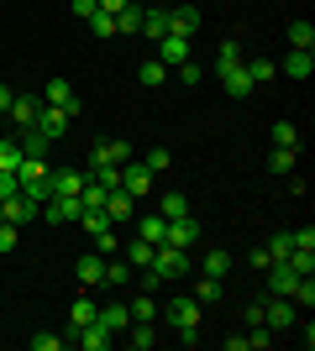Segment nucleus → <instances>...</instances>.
<instances>
[{
    "instance_id": "f257e3e1",
    "label": "nucleus",
    "mask_w": 315,
    "mask_h": 351,
    "mask_svg": "<svg viewBox=\"0 0 315 351\" xmlns=\"http://www.w3.org/2000/svg\"><path fill=\"white\" fill-rule=\"evenodd\" d=\"M158 283H179L184 273H189V252L184 247H168V241H158V252H152V267H148Z\"/></svg>"
},
{
    "instance_id": "f03ea898",
    "label": "nucleus",
    "mask_w": 315,
    "mask_h": 351,
    "mask_svg": "<svg viewBox=\"0 0 315 351\" xmlns=\"http://www.w3.org/2000/svg\"><path fill=\"white\" fill-rule=\"evenodd\" d=\"M121 162H132V147L121 142V136H110V142H95L90 147V168H121Z\"/></svg>"
},
{
    "instance_id": "7ed1b4c3",
    "label": "nucleus",
    "mask_w": 315,
    "mask_h": 351,
    "mask_svg": "<svg viewBox=\"0 0 315 351\" xmlns=\"http://www.w3.org/2000/svg\"><path fill=\"white\" fill-rule=\"evenodd\" d=\"M32 126H37V132H43L47 142H58V136L69 132V126H74V116H69V110H58V105H43V110H37V121H32Z\"/></svg>"
},
{
    "instance_id": "20e7f679",
    "label": "nucleus",
    "mask_w": 315,
    "mask_h": 351,
    "mask_svg": "<svg viewBox=\"0 0 315 351\" xmlns=\"http://www.w3.org/2000/svg\"><path fill=\"white\" fill-rule=\"evenodd\" d=\"M168 325H174V330H189V325H200L195 293H174V299H168Z\"/></svg>"
},
{
    "instance_id": "39448f33",
    "label": "nucleus",
    "mask_w": 315,
    "mask_h": 351,
    "mask_svg": "<svg viewBox=\"0 0 315 351\" xmlns=\"http://www.w3.org/2000/svg\"><path fill=\"white\" fill-rule=\"evenodd\" d=\"M263 325H268V330H294V299L273 293L268 304H263Z\"/></svg>"
},
{
    "instance_id": "423d86ee",
    "label": "nucleus",
    "mask_w": 315,
    "mask_h": 351,
    "mask_svg": "<svg viewBox=\"0 0 315 351\" xmlns=\"http://www.w3.org/2000/svg\"><path fill=\"white\" fill-rule=\"evenodd\" d=\"M0 210H5V220H11V226H27V220L43 215V205H37L32 194H21V189H16L11 199H0Z\"/></svg>"
},
{
    "instance_id": "0eeeda50",
    "label": "nucleus",
    "mask_w": 315,
    "mask_h": 351,
    "mask_svg": "<svg viewBox=\"0 0 315 351\" xmlns=\"http://www.w3.org/2000/svg\"><path fill=\"white\" fill-rule=\"evenodd\" d=\"M43 105H58V110H69V116L79 121V110H84V105H79V95H74V84H69V79H53V84L43 89Z\"/></svg>"
},
{
    "instance_id": "6e6552de",
    "label": "nucleus",
    "mask_w": 315,
    "mask_h": 351,
    "mask_svg": "<svg viewBox=\"0 0 315 351\" xmlns=\"http://www.w3.org/2000/svg\"><path fill=\"white\" fill-rule=\"evenodd\" d=\"M43 215L53 220V226H69V220L84 215V205H79V194H53V199L43 205Z\"/></svg>"
},
{
    "instance_id": "1a4fd4ad",
    "label": "nucleus",
    "mask_w": 315,
    "mask_h": 351,
    "mask_svg": "<svg viewBox=\"0 0 315 351\" xmlns=\"http://www.w3.org/2000/svg\"><path fill=\"white\" fill-rule=\"evenodd\" d=\"M163 241H168V247H184V252H189V247L200 241V220H195V215H179V220H168Z\"/></svg>"
},
{
    "instance_id": "9d476101",
    "label": "nucleus",
    "mask_w": 315,
    "mask_h": 351,
    "mask_svg": "<svg viewBox=\"0 0 315 351\" xmlns=\"http://www.w3.org/2000/svg\"><path fill=\"white\" fill-rule=\"evenodd\" d=\"M158 63H163V69H179V63H189V37H174V32H163V37H158Z\"/></svg>"
},
{
    "instance_id": "9b49d317",
    "label": "nucleus",
    "mask_w": 315,
    "mask_h": 351,
    "mask_svg": "<svg viewBox=\"0 0 315 351\" xmlns=\"http://www.w3.org/2000/svg\"><path fill=\"white\" fill-rule=\"evenodd\" d=\"M74 341H79V351H110V346H116V336H110V330H105L100 320L79 325V330H74Z\"/></svg>"
},
{
    "instance_id": "f8f14e48",
    "label": "nucleus",
    "mask_w": 315,
    "mask_h": 351,
    "mask_svg": "<svg viewBox=\"0 0 315 351\" xmlns=\"http://www.w3.org/2000/svg\"><path fill=\"white\" fill-rule=\"evenodd\" d=\"M263 278H268V293H284V299H289L294 283H300V273H294L289 263H268V267H263Z\"/></svg>"
},
{
    "instance_id": "ddd939ff",
    "label": "nucleus",
    "mask_w": 315,
    "mask_h": 351,
    "mask_svg": "<svg viewBox=\"0 0 315 351\" xmlns=\"http://www.w3.org/2000/svg\"><path fill=\"white\" fill-rule=\"evenodd\" d=\"M121 189L132 194V199H148V194H152V173H148V168H132V162H121Z\"/></svg>"
},
{
    "instance_id": "4468645a",
    "label": "nucleus",
    "mask_w": 315,
    "mask_h": 351,
    "mask_svg": "<svg viewBox=\"0 0 315 351\" xmlns=\"http://www.w3.org/2000/svg\"><path fill=\"white\" fill-rule=\"evenodd\" d=\"M121 341H126L132 351H152L158 346V330H152V320H132L126 330H121Z\"/></svg>"
},
{
    "instance_id": "2eb2a0df",
    "label": "nucleus",
    "mask_w": 315,
    "mask_h": 351,
    "mask_svg": "<svg viewBox=\"0 0 315 351\" xmlns=\"http://www.w3.org/2000/svg\"><path fill=\"white\" fill-rule=\"evenodd\" d=\"M37 110H43V95H16L5 116H11V121H16V132H21V126H32V121H37Z\"/></svg>"
},
{
    "instance_id": "dca6fc26",
    "label": "nucleus",
    "mask_w": 315,
    "mask_h": 351,
    "mask_svg": "<svg viewBox=\"0 0 315 351\" xmlns=\"http://www.w3.org/2000/svg\"><path fill=\"white\" fill-rule=\"evenodd\" d=\"M168 32H174V37H195L200 32V11L195 5H174V11H168Z\"/></svg>"
},
{
    "instance_id": "f3484780",
    "label": "nucleus",
    "mask_w": 315,
    "mask_h": 351,
    "mask_svg": "<svg viewBox=\"0 0 315 351\" xmlns=\"http://www.w3.org/2000/svg\"><path fill=\"white\" fill-rule=\"evenodd\" d=\"M105 215H110V226H116V220H137V199L126 189H110L105 194Z\"/></svg>"
},
{
    "instance_id": "a211bd4d",
    "label": "nucleus",
    "mask_w": 315,
    "mask_h": 351,
    "mask_svg": "<svg viewBox=\"0 0 315 351\" xmlns=\"http://www.w3.org/2000/svg\"><path fill=\"white\" fill-rule=\"evenodd\" d=\"M221 89L231 95V100H242V95H253V79H247V69H242V63H237V69H226V73H221Z\"/></svg>"
},
{
    "instance_id": "6ab92c4d",
    "label": "nucleus",
    "mask_w": 315,
    "mask_h": 351,
    "mask_svg": "<svg viewBox=\"0 0 315 351\" xmlns=\"http://www.w3.org/2000/svg\"><path fill=\"white\" fill-rule=\"evenodd\" d=\"M137 27H142V5L126 0V5L116 11V37H137Z\"/></svg>"
},
{
    "instance_id": "aec40b11",
    "label": "nucleus",
    "mask_w": 315,
    "mask_h": 351,
    "mask_svg": "<svg viewBox=\"0 0 315 351\" xmlns=\"http://www.w3.org/2000/svg\"><path fill=\"white\" fill-rule=\"evenodd\" d=\"M95 320H100L110 336H121V330L132 325V315H126V304H100V315H95Z\"/></svg>"
},
{
    "instance_id": "412c9836",
    "label": "nucleus",
    "mask_w": 315,
    "mask_h": 351,
    "mask_svg": "<svg viewBox=\"0 0 315 351\" xmlns=\"http://www.w3.org/2000/svg\"><path fill=\"white\" fill-rule=\"evenodd\" d=\"M16 142H21V152H27V158H47V147H53L37 126H21V132H16Z\"/></svg>"
},
{
    "instance_id": "4be33fe9",
    "label": "nucleus",
    "mask_w": 315,
    "mask_h": 351,
    "mask_svg": "<svg viewBox=\"0 0 315 351\" xmlns=\"http://www.w3.org/2000/svg\"><path fill=\"white\" fill-rule=\"evenodd\" d=\"M79 283H84V289L105 283V257H100V252H90V257H79Z\"/></svg>"
},
{
    "instance_id": "5701e85b",
    "label": "nucleus",
    "mask_w": 315,
    "mask_h": 351,
    "mask_svg": "<svg viewBox=\"0 0 315 351\" xmlns=\"http://www.w3.org/2000/svg\"><path fill=\"white\" fill-rule=\"evenodd\" d=\"M163 231H168V220L158 215V210H152V215H137V236H142V241H152V247H158V241H163Z\"/></svg>"
},
{
    "instance_id": "b1692460",
    "label": "nucleus",
    "mask_w": 315,
    "mask_h": 351,
    "mask_svg": "<svg viewBox=\"0 0 315 351\" xmlns=\"http://www.w3.org/2000/svg\"><path fill=\"white\" fill-rule=\"evenodd\" d=\"M137 32H142L148 43H158V37L168 32V11H158V5H152V11H142V27H137Z\"/></svg>"
},
{
    "instance_id": "393cba45",
    "label": "nucleus",
    "mask_w": 315,
    "mask_h": 351,
    "mask_svg": "<svg viewBox=\"0 0 315 351\" xmlns=\"http://www.w3.org/2000/svg\"><path fill=\"white\" fill-rule=\"evenodd\" d=\"M152 252H158V247H152V241H142V236H132V241H126V263H132L137 273H142V267H152Z\"/></svg>"
},
{
    "instance_id": "a878e982",
    "label": "nucleus",
    "mask_w": 315,
    "mask_h": 351,
    "mask_svg": "<svg viewBox=\"0 0 315 351\" xmlns=\"http://www.w3.org/2000/svg\"><path fill=\"white\" fill-rule=\"evenodd\" d=\"M284 73H289V79H310V73H315V58L305 53V47H294V53L284 58Z\"/></svg>"
},
{
    "instance_id": "bb28decb",
    "label": "nucleus",
    "mask_w": 315,
    "mask_h": 351,
    "mask_svg": "<svg viewBox=\"0 0 315 351\" xmlns=\"http://www.w3.org/2000/svg\"><path fill=\"white\" fill-rule=\"evenodd\" d=\"M294 162H300V147H273V152H268V168H273V173H294Z\"/></svg>"
},
{
    "instance_id": "cd10ccee",
    "label": "nucleus",
    "mask_w": 315,
    "mask_h": 351,
    "mask_svg": "<svg viewBox=\"0 0 315 351\" xmlns=\"http://www.w3.org/2000/svg\"><path fill=\"white\" fill-rule=\"evenodd\" d=\"M84 189V173H74V168H53V194H79Z\"/></svg>"
},
{
    "instance_id": "c85d7f7f",
    "label": "nucleus",
    "mask_w": 315,
    "mask_h": 351,
    "mask_svg": "<svg viewBox=\"0 0 315 351\" xmlns=\"http://www.w3.org/2000/svg\"><path fill=\"white\" fill-rule=\"evenodd\" d=\"M21 158H27V152H21V142H16V136H0V168H5V173H16V168H21Z\"/></svg>"
},
{
    "instance_id": "c756f323",
    "label": "nucleus",
    "mask_w": 315,
    "mask_h": 351,
    "mask_svg": "<svg viewBox=\"0 0 315 351\" xmlns=\"http://www.w3.org/2000/svg\"><path fill=\"white\" fill-rule=\"evenodd\" d=\"M242 69H247V79H253V84H268L273 73H279V63H268V58H242Z\"/></svg>"
},
{
    "instance_id": "7c9ffc66",
    "label": "nucleus",
    "mask_w": 315,
    "mask_h": 351,
    "mask_svg": "<svg viewBox=\"0 0 315 351\" xmlns=\"http://www.w3.org/2000/svg\"><path fill=\"white\" fill-rule=\"evenodd\" d=\"M195 304H200V309L221 304V278H200V283H195Z\"/></svg>"
},
{
    "instance_id": "2f4dec72",
    "label": "nucleus",
    "mask_w": 315,
    "mask_h": 351,
    "mask_svg": "<svg viewBox=\"0 0 315 351\" xmlns=\"http://www.w3.org/2000/svg\"><path fill=\"white\" fill-rule=\"evenodd\" d=\"M205 278H226V273H231V252H205Z\"/></svg>"
},
{
    "instance_id": "473e14b6",
    "label": "nucleus",
    "mask_w": 315,
    "mask_h": 351,
    "mask_svg": "<svg viewBox=\"0 0 315 351\" xmlns=\"http://www.w3.org/2000/svg\"><path fill=\"white\" fill-rule=\"evenodd\" d=\"M158 215H163V220L189 215V199H184V194H163V199H158Z\"/></svg>"
},
{
    "instance_id": "72a5a7b5",
    "label": "nucleus",
    "mask_w": 315,
    "mask_h": 351,
    "mask_svg": "<svg viewBox=\"0 0 315 351\" xmlns=\"http://www.w3.org/2000/svg\"><path fill=\"white\" fill-rule=\"evenodd\" d=\"M95 315H100V304H95V299H74V309H69V325L79 330V325H90Z\"/></svg>"
},
{
    "instance_id": "f704fd0d",
    "label": "nucleus",
    "mask_w": 315,
    "mask_h": 351,
    "mask_svg": "<svg viewBox=\"0 0 315 351\" xmlns=\"http://www.w3.org/2000/svg\"><path fill=\"white\" fill-rule=\"evenodd\" d=\"M237 63H242V43H221V47H215V73L237 69Z\"/></svg>"
},
{
    "instance_id": "c9c22d12",
    "label": "nucleus",
    "mask_w": 315,
    "mask_h": 351,
    "mask_svg": "<svg viewBox=\"0 0 315 351\" xmlns=\"http://www.w3.org/2000/svg\"><path fill=\"white\" fill-rule=\"evenodd\" d=\"M137 79H142V84H163L168 69H163L158 58H142V63H137Z\"/></svg>"
},
{
    "instance_id": "e433bc0d",
    "label": "nucleus",
    "mask_w": 315,
    "mask_h": 351,
    "mask_svg": "<svg viewBox=\"0 0 315 351\" xmlns=\"http://www.w3.org/2000/svg\"><path fill=\"white\" fill-rule=\"evenodd\" d=\"M289 43L310 53V47H315V27H310V21H289Z\"/></svg>"
},
{
    "instance_id": "4c0bfd02",
    "label": "nucleus",
    "mask_w": 315,
    "mask_h": 351,
    "mask_svg": "<svg viewBox=\"0 0 315 351\" xmlns=\"http://www.w3.org/2000/svg\"><path fill=\"white\" fill-rule=\"evenodd\" d=\"M263 252H268V263H284L289 252H294V241H289V231H279V236H268V247H263Z\"/></svg>"
},
{
    "instance_id": "58836bf2",
    "label": "nucleus",
    "mask_w": 315,
    "mask_h": 351,
    "mask_svg": "<svg viewBox=\"0 0 315 351\" xmlns=\"http://www.w3.org/2000/svg\"><path fill=\"white\" fill-rule=\"evenodd\" d=\"M126 315H132V320H158V304H152L148 293H137L132 304H126Z\"/></svg>"
},
{
    "instance_id": "ea45409f",
    "label": "nucleus",
    "mask_w": 315,
    "mask_h": 351,
    "mask_svg": "<svg viewBox=\"0 0 315 351\" xmlns=\"http://www.w3.org/2000/svg\"><path fill=\"white\" fill-rule=\"evenodd\" d=\"M273 147H300V126H294V121H279V126H273Z\"/></svg>"
},
{
    "instance_id": "a19ab883",
    "label": "nucleus",
    "mask_w": 315,
    "mask_h": 351,
    "mask_svg": "<svg viewBox=\"0 0 315 351\" xmlns=\"http://www.w3.org/2000/svg\"><path fill=\"white\" fill-rule=\"evenodd\" d=\"M105 283H110V289H126V283H132V263H105Z\"/></svg>"
},
{
    "instance_id": "79ce46f5",
    "label": "nucleus",
    "mask_w": 315,
    "mask_h": 351,
    "mask_svg": "<svg viewBox=\"0 0 315 351\" xmlns=\"http://www.w3.org/2000/svg\"><path fill=\"white\" fill-rule=\"evenodd\" d=\"M168 162H174V158H168V147H152L148 158H142V168H148V173L158 178V173H163V168H168Z\"/></svg>"
},
{
    "instance_id": "37998d69",
    "label": "nucleus",
    "mask_w": 315,
    "mask_h": 351,
    "mask_svg": "<svg viewBox=\"0 0 315 351\" xmlns=\"http://www.w3.org/2000/svg\"><path fill=\"white\" fill-rule=\"evenodd\" d=\"M284 263H289V267H294V273L305 278V273H315V252H300V247H294V252L284 257Z\"/></svg>"
},
{
    "instance_id": "c03bdc74",
    "label": "nucleus",
    "mask_w": 315,
    "mask_h": 351,
    "mask_svg": "<svg viewBox=\"0 0 315 351\" xmlns=\"http://www.w3.org/2000/svg\"><path fill=\"white\" fill-rule=\"evenodd\" d=\"M289 299H294V304H305V309L315 304V278H310V273H305V278L294 283V293H289Z\"/></svg>"
},
{
    "instance_id": "a18cd8bd",
    "label": "nucleus",
    "mask_w": 315,
    "mask_h": 351,
    "mask_svg": "<svg viewBox=\"0 0 315 351\" xmlns=\"http://www.w3.org/2000/svg\"><path fill=\"white\" fill-rule=\"evenodd\" d=\"M90 27H95V37H116V16H110V11H95Z\"/></svg>"
},
{
    "instance_id": "49530a36",
    "label": "nucleus",
    "mask_w": 315,
    "mask_h": 351,
    "mask_svg": "<svg viewBox=\"0 0 315 351\" xmlns=\"http://www.w3.org/2000/svg\"><path fill=\"white\" fill-rule=\"evenodd\" d=\"M79 226H84V231H105V226H110V215H105V210H84V215H79Z\"/></svg>"
},
{
    "instance_id": "de8ad7c7",
    "label": "nucleus",
    "mask_w": 315,
    "mask_h": 351,
    "mask_svg": "<svg viewBox=\"0 0 315 351\" xmlns=\"http://www.w3.org/2000/svg\"><path fill=\"white\" fill-rule=\"evenodd\" d=\"M16 236H21V226H11V220H0V252H16Z\"/></svg>"
},
{
    "instance_id": "09e8293b",
    "label": "nucleus",
    "mask_w": 315,
    "mask_h": 351,
    "mask_svg": "<svg viewBox=\"0 0 315 351\" xmlns=\"http://www.w3.org/2000/svg\"><path fill=\"white\" fill-rule=\"evenodd\" d=\"M95 247H100V252H116V247H121L116 226H105V231H95Z\"/></svg>"
},
{
    "instance_id": "8fccbe9b",
    "label": "nucleus",
    "mask_w": 315,
    "mask_h": 351,
    "mask_svg": "<svg viewBox=\"0 0 315 351\" xmlns=\"http://www.w3.org/2000/svg\"><path fill=\"white\" fill-rule=\"evenodd\" d=\"M268 325H253V336H247V351H268Z\"/></svg>"
},
{
    "instance_id": "3c124183",
    "label": "nucleus",
    "mask_w": 315,
    "mask_h": 351,
    "mask_svg": "<svg viewBox=\"0 0 315 351\" xmlns=\"http://www.w3.org/2000/svg\"><path fill=\"white\" fill-rule=\"evenodd\" d=\"M289 241H294L300 252H315V231H310V226H300V231H289Z\"/></svg>"
},
{
    "instance_id": "603ef678",
    "label": "nucleus",
    "mask_w": 315,
    "mask_h": 351,
    "mask_svg": "<svg viewBox=\"0 0 315 351\" xmlns=\"http://www.w3.org/2000/svg\"><path fill=\"white\" fill-rule=\"evenodd\" d=\"M63 336H53V330H43V336H32V351H58Z\"/></svg>"
},
{
    "instance_id": "864d4df0",
    "label": "nucleus",
    "mask_w": 315,
    "mask_h": 351,
    "mask_svg": "<svg viewBox=\"0 0 315 351\" xmlns=\"http://www.w3.org/2000/svg\"><path fill=\"white\" fill-rule=\"evenodd\" d=\"M200 79H205L200 63H179V84H200Z\"/></svg>"
},
{
    "instance_id": "5fc2aeb1",
    "label": "nucleus",
    "mask_w": 315,
    "mask_h": 351,
    "mask_svg": "<svg viewBox=\"0 0 315 351\" xmlns=\"http://www.w3.org/2000/svg\"><path fill=\"white\" fill-rule=\"evenodd\" d=\"M95 178H100L105 189H121V168H95Z\"/></svg>"
},
{
    "instance_id": "6e6d98bb",
    "label": "nucleus",
    "mask_w": 315,
    "mask_h": 351,
    "mask_svg": "<svg viewBox=\"0 0 315 351\" xmlns=\"http://www.w3.org/2000/svg\"><path fill=\"white\" fill-rule=\"evenodd\" d=\"M95 11H100V0H74V16H79V21H90Z\"/></svg>"
},
{
    "instance_id": "4d7b16f0",
    "label": "nucleus",
    "mask_w": 315,
    "mask_h": 351,
    "mask_svg": "<svg viewBox=\"0 0 315 351\" xmlns=\"http://www.w3.org/2000/svg\"><path fill=\"white\" fill-rule=\"evenodd\" d=\"M16 194V173H5V168H0V199H11Z\"/></svg>"
},
{
    "instance_id": "13d9d810",
    "label": "nucleus",
    "mask_w": 315,
    "mask_h": 351,
    "mask_svg": "<svg viewBox=\"0 0 315 351\" xmlns=\"http://www.w3.org/2000/svg\"><path fill=\"white\" fill-rule=\"evenodd\" d=\"M11 100H16V89H11V84H0V110H11Z\"/></svg>"
}]
</instances>
